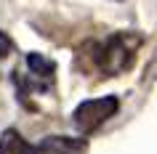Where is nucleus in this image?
<instances>
[{"mask_svg": "<svg viewBox=\"0 0 157 154\" xmlns=\"http://www.w3.org/2000/svg\"><path fill=\"white\" fill-rule=\"evenodd\" d=\"M139 45H141V35H133V32L112 35V37H107L104 45L96 48L99 53H93L96 66H99L107 77H115V74H120L123 69H128V66L133 64V56H136Z\"/></svg>", "mask_w": 157, "mask_h": 154, "instance_id": "1", "label": "nucleus"}, {"mask_svg": "<svg viewBox=\"0 0 157 154\" xmlns=\"http://www.w3.org/2000/svg\"><path fill=\"white\" fill-rule=\"evenodd\" d=\"M120 109V98L117 96H104V98H88L72 112V125L83 136L93 133L96 128H101L107 120H112Z\"/></svg>", "mask_w": 157, "mask_h": 154, "instance_id": "2", "label": "nucleus"}, {"mask_svg": "<svg viewBox=\"0 0 157 154\" xmlns=\"http://www.w3.org/2000/svg\"><path fill=\"white\" fill-rule=\"evenodd\" d=\"M88 149L85 138H67V136H48L35 144V154H83Z\"/></svg>", "mask_w": 157, "mask_h": 154, "instance_id": "3", "label": "nucleus"}, {"mask_svg": "<svg viewBox=\"0 0 157 154\" xmlns=\"http://www.w3.org/2000/svg\"><path fill=\"white\" fill-rule=\"evenodd\" d=\"M24 64H27V74H32L35 80H40L45 88H51V85H53L56 64H53L51 58H45L43 53H27Z\"/></svg>", "mask_w": 157, "mask_h": 154, "instance_id": "4", "label": "nucleus"}, {"mask_svg": "<svg viewBox=\"0 0 157 154\" xmlns=\"http://www.w3.org/2000/svg\"><path fill=\"white\" fill-rule=\"evenodd\" d=\"M0 154H35V144H29L16 128H6L0 133Z\"/></svg>", "mask_w": 157, "mask_h": 154, "instance_id": "5", "label": "nucleus"}, {"mask_svg": "<svg viewBox=\"0 0 157 154\" xmlns=\"http://www.w3.org/2000/svg\"><path fill=\"white\" fill-rule=\"evenodd\" d=\"M11 51H13V40L8 37V32H3V29H0V61L8 56Z\"/></svg>", "mask_w": 157, "mask_h": 154, "instance_id": "6", "label": "nucleus"}]
</instances>
